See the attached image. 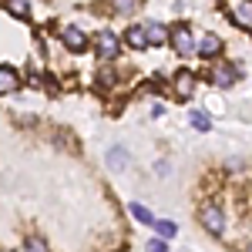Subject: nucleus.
I'll use <instances>...</instances> for the list:
<instances>
[{"label": "nucleus", "instance_id": "4", "mask_svg": "<svg viewBox=\"0 0 252 252\" xmlns=\"http://www.w3.org/2000/svg\"><path fill=\"white\" fill-rule=\"evenodd\" d=\"M225 7H229L235 24H242V27L252 31V0H225Z\"/></svg>", "mask_w": 252, "mask_h": 252}, {"label": "nucleus", "instance_id": "8", "mask_svg": "<svg viewBox=\"0 0 252 252\" xmlns=\"http://www.w3.org/2000/svg\"><path fill=\"white\" fill-rule=\"evenodd\" d=\"M192 91H195V74L192 71H178V74H175V94L189 97Z\"/></svg>", "mask_w": 252, "mask_h": 252}, {"label": "nucleus", "instance_id": "20", "mask_svg": "<svg viewBox=\"0 0 252 252\" xmlns=\"http://www.w3.org/2000/svg\"><path fill=\"white\" fill-rule=\"evenodd\" d=\"M97 84H115V71H97Z\"/></svg>", "mask_w": 252, "mask_h": 252}, {"label": "nucleus", "instance_id": "9", "mask_svg": "<svg viewBox=\"0 0 252 252\" xmlns=\"http://www.w3.org/2000/svg\"><path fill=\"white\" fill-rule=\"evenodd\" d=\"M195 51H198L202 58H215V54L222 51V40L215 37V34H205V37H202L198 44H195Z\"/></svg>", "mask_w": 252, "mask_h": 252}, {"label": "nucleus", "instance_id": "16", "mask_svg": "<svg viewBox=\"0 0 252 252\" xmlns=\"http://www.w3.org/2000/svg\"><path fill=\"white\" fill-rule=\"evenodd\" d=\"M155 229H158V235H161V239H172V235L178 232V225H175V222H168V219H158Z\"/></svg>", "mask_w": 252, "mask_h": 252}, {"label": "nucleus", "instance_id": "18", "mask_svg": "<svg viewBox=\"0 0 252 252\" xmlns=\"http://www.w3.org/2000/svg\"><path fill=\"white\" fill-rule=\"evenodd\" d=\"M111 7H115L118 14H131L138 7V0H111Z\"/></svg>", "mask_w": 252, "mask_h": 252}, {"label": "nucleus", "instance_id": "19", "mask_svg": "<svg viewBox=\"0 0 252 252\" xmlns=\"http://www.w3.org/2000/svg\"><path fill=\"white\" fill-rule=\"evenodd\" d=\"M145 252H168V246H165V239H152V242L145 246Z\"/></svg>", "mask_w": 252, "mask_h": 252}, {"label": "nucleus", "instance_id": "1", "mask_svg": "<svg viewBox=\"0 0 252 252\" xmlns=\"http://www.w3.org/2000/svg\"><path fill=\"white\" fill-rule=\"evenodd\" d=\"M198 222L205 225V232H212V235L225 232V212H222L215 202H209V205H202V209H198Z\"/></svg>", "mask_w": 252, "mask_h": 252}, {"label": "nucleus", "instance_id": "7", "mask_svg": "<svg viewBox=\"0 0 252 252\" xmlns=\"http://www.w3.org/2000/svg\"><path fill=\"white\" fill-rule=\"evenodd\" d=\"M20 88V74L14 67H7V64H0V94H14Z\"/></svg>", "mask_w": 252, "mask_h": 252}, {"label": "nucleus", "instance_id": "3", "mask_svg": "<svg viewBox=\"0 0 252 252\" xmlns=\"http://www.w3.org/2000/svg\"><path fill=\"white\" fill-rule=\"evenodd\" d=\"M94 51H97V58H101V61H111V58H118L121 44H118V37L111 34V31H101V34L94 37Z\"/></svg>", "mask_w": 252, "mask_h": 252}, {"label": "nucleus", "instance_id": "13", "mask_svg": "<svg viewBox=\"0 0 252 252\" xmlns=\"http://www.w3.org/2000/svg\"><path fill=\"white\" fill-rule=\"evenodd\" d=\"M108 165H111L115 172H121V168H128V152H125L121 145H115V148L108 152Z\"/></svg>", "mask_w": 252, "mask_h": 252}, {"label": "nucleus", "instance_id": "11", "mask_svg": "<svg viewBox=\"0 0 252 252\" xmlns=\"http://www.w3.org/2000/svg\"><path fill=\"white\" fill-rule=\"evenodd\" d=\"M125 40H128L135 51H145V47H148V37H145V24H141V27H128Z\"/></svg>", "mask_w": 252, "mask_h": 252}, {"label": "nucleus", "instance_id": "15", "mask_svg": "<svg viewBox=\"0 0 252 252\" xmlns=\"http://www.w3.org/2000/svg\"><path fill=\"white\" fill-rule=\"evenodd\" d=\"M3 3H7V10H10L14 17H27V14H31V3H27V0H3Z\"/></svg>", "mask_w": 252, "mask_h": 252}, {"label": "nucleus", "instance_id": "5", "mask_svg": "<svg viewBox=\"0 0 252 252\" xmlns=\"http://www.w3.org/2000/svg\"><path fill=\"white\" fill-rule=\"evenodd\" d=\"M235 78H239V67L235 64H215V71H212V84L215 88H232L235 84Z\"/></svg>", "mask_w": 252, "mask_h": 252}, {"label": "nucleus", "instance_id": "12", "mask_svg": "<svg viewBox=\"0 0 252 252\" xmlns=\"http://www.w3.org/2000/svg\"><path fill=\"white\" fill-rule=\"evenodd\" d=\"M128 212H131V219H135V222H141V225H155V215L148 212L141 202H131V205H128Z\"/></svg>", "mask_w": 252, "mask_h": 252}, {"label": "nucleus", "instance_id": "10", "mask_svg": "<svg viewBox=\"0 0 252 252\" xmlns=\"http://www.w3.org/2000/svg\"><path fill=\"white\" fill-rule=\"evenodd\" d=\"M145 37H148V47H161L168 40V31L161 24H145Z\"/></svg>", "mask_w": 252, "mask_h": 252}, {"label": "nucleus", "instance_id": "21", "mask_svg": "<svg viewBox=\"0 0 252 252\" xmlns=\"http://www.w3.org/2000/svg\"><path fill=\"white\" fill-rule=\"evenodd\" d=\"M246 252H252V242H249V246H246Z\"/></svg>", "mask_w": 252, "mask_h": 252}, {"label": "nucleus", "instance_id": "17", "mask_svg": "<svg viewBox=\"0 0 252 252\" xmlns=\"http://www.w3.org/2000/svg\"><path fill=\"white\" fill-rule=\"evenodd\" d=\"M24 249L27 252H47V242H44L40 235H27V239H24Z\"/></svg>", "mask_w": 252, "mask_h": 252}, {"label": "nucleus", "instance_id": "2", "mask_svg": "<svg viewBox=\"0 0 252 252\" xmlns=\"http://www.w3.org/2000/svg\"><path fill=\"white\" fill-rule=\"evenodd\" d=\"M168 44H172L178 54H192L195 37H192V31H189V24H175L172 31H168Z\"/></svg>", "mask_w": 252, "mask_h": 252}, {"label": "nucleus", "instance_id": "14", "mask_svg": "<svg viewBox=\"0 0 252 252\" xmlns=\"http://www.w3.org/2000/svg\"><path fill=\"white\" fill-rule=\"evenodd\" d=\"M189 121H192L195 131H209V128H212V121H209L205 111H189Z\"/></svg>", "mask_w": 252, "mask_h": 252}, {"label": "nucleus", "instance_id": "6", "mask_svg": "<svg viewBox=\"0 0 252 252\" xmlns=\"http://www.w3.org/2000/svg\"><path fill=\"white\" fill-rule=\"evenodd\" d=\"M61 40H64L67 51H84V47H88V34H84L81 27H71V24L61 31Z\"/></svg>", "mask_w": 252, "mask_h": 252}]
</instances>
